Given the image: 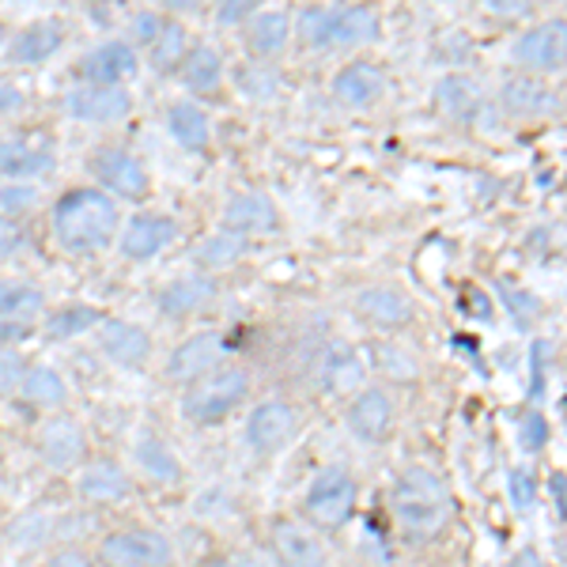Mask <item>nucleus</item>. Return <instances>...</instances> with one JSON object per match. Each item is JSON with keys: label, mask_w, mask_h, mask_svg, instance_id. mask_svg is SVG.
<instances>
[{"label": "nucleus", "mask_w": 567, "mask_h": 567, "mask_svg": "<svg viewBox=\"0 0 567 567\" xmlns=\"http://www.w3.org/2000/svg\"><path fill=\"white\" fill-rule=\"evenodd\" d=\"M390 511L393 523H398V529L409 542H435L451 526L454 503L439 473H432L427 465H409L398 477V484H393Z\"/></svg>", "instance_id": "obj_1"}, {"label": "nucleus", "mask_w": 567, "mask_h": 567, "mask_svg": "<svg viewBox=\"0 0 567 567\" xmlns=\"http://www.w3.org/2000/svg\"><path fill=\"white\" fill-rule=\"evenodd\" d=\"M117 231V205L99 189H72L53 208V235L69 254H95Z\"/></svg>", "instance_id": "obj_2"}, {"label": "nucleus", "mask_w": 567, "mask_h": 567, "mask_svg": "<svg viewBox=\"0 0 567 567\" xmlns=\"http://www.w3.org/2000/svg\"><path fill=\"white\" fill-rule=\"evenodd\" d=\"M355 499H360V488H355L352 473L341 470V465H329L303 492V515L322 534H337L341 526H349Z\"/></svg>", "instance_id": "obj_3"}, {"label": "nucleus", "mask_w": 567, "mask_h": 567, "mask_svg": "<svg viewBox=\"0 0 567 567\" xmlns=\"http://www.w3.org/2000/svg\"><path fill=\"white\" fill-rule=\"evenodd\" d=\"M246 393H250V374L243 368H216L189 382L186 398H182V413L197 424H216L227 413H235V405H243Z\"/></svg>", "instance_id": "obj_4"}, {"label": "nucleus", "mask_w": 567, "mask_h": 567, "mask_svg": "<svg viewBox=\"0 0 567 567\" xmlns=\"http://www.w3.org/2000/svg\"><path fill=\"white\" fill-rule=\"evenodd\" d=\"M99 564L103 567H171L175 564V545L159 529H117L99 545Z\"/></svg>", "instance_id": "obj_5"}, {"label": "nucleus", "mask_w": 567, "mask_h": 567, "mask_svg": "<svg viewBox=\"0 0 567 567\" xmlns=\"http://www.w3.org/2000/svg\"><path fill=\"white\" fill-rule=\"evenodd\" d=\"M87 171L99 178V186L114 189V194L141 200L148 197V171L136 163V155H130L125 148H99L91 152Z\"/></svg>", "instance_id": "obj_6"}, {"label": "nucleus", "mask_w": 567, "mask_h": 567, "mask_svg": "<svg viewBox=\"0 0 567 567\" xmlns=\"http://www.w3.org/2000/svg\"><path fill=\"white\" fill-rule=\"evenodd\" d=\"M227 355V341L216 329H200V333L186 337L167 360V379L171 382H194L200 374L216 371Z\"/></svg>", "instance_id": "obj_7"}, {"label": "nucleus", "mask_w": 567, "mask_h": 567, "mask_svg": "<svg viewBox=\"0 0 567 567\" xmlns=\"http://www.w3.org/2000/svg\"><path fill=\"white\" fill-rule=\"evenodd\" d=\"M564 50H567V27L564 20H553V23H542V27H534V31H526L523 39L511 45V58L534 72H560Z\"/></svg>", "instance_id": "obj_8"}, {"label": "nucleus", "mask_w": 567, "mask_h": 567, "mask_svg": "<svg viewBox=\"0 0 567 567\" xmlns=\"http://www.w3.org/2000/svg\"><path fill=\"white\" fill-rule=\"evenodd\" d=\"M291 435H296V409L280 398L261 401L246 420V443L258 454H277Z\"/></svg>", "instance_id": "obj_9"}, {"label": "nucleus", "mask_w": 567, "mask_h": 567, "mask_svg": "<svg viewBox=\"0 0 567 567\" xmlns=\"http://www.w3.org/2000/svg\"><path fill=\"white\" fill-rule=\"evenodd\" d=\"M272 556H277L280 567H326L329 560L318 529L291 523V518L272 526Z\"/></svg>", "instance_id": "obj_10"}, {"label": "nucleus", "mask_w": 567, "mask_h": 567, "mask_svg": "<svg viewBox=\"0 0 567 567\" xmlns=\"http://www.w3.org/2000/svg\"><path fill=\"white\" fill-rule=\"evenodd\" d=\"M65 110L80 122H95V125H110V122H122L125 114L133 110L130 91L122 87H103V84H87L76 87L65 95Z\"/></svg>", "instance_id": "obj_11"}, {"label": "nucleus", "mask_w": 567, "mask_h": 567, "mask_svg": "<svg viewBox=\"0 0 567 567\" xmlns=\"http://www.w3.org/2000/svg\"><path fill=\"white\" fill-rule=\"evenodd\" d=\"M39 454L50 470L65 473V470H76L87 454V439H84V427L76 424L72 416H53L50 424L42 427L39 435Z\"/></svg>", "instance_id": "obj_12"}, {"label": "nucleus", "mask_w": 567, "mask_h": 567, "mask_svg": "<svg viewBox=\"0 0 567 567\" xmlns=\"http://www.w3.org/2000/svg\"><path fill=\"white\" fill-rule=\"evenodd\" d=\"M99 349L114 363H122V368H141L152 355V337H148V329L133 326V322L106 318V322H99Z\"/></svg>", "instance_id": "obj_13"}, {"label": "nucleus", "mask_w": 567, "mask_h": 567, "mask_svg": "<svg viewBox=\"0 0 567 567\" xmlns=\"http://www.w3.org/2000/svg\"><path fill=\"white\" fill-rule=\"evenodd\" d=\"M80 76H84L87 84H103V87H117L122 80H133L136 76L133 45L106 42V45H99V50L84 53V61H80Z\"/></svg>", "instance_id": "obj_14"}, {"label": "nucleus", "mask_w": 567, "mask_h": 567, "mask_svg": "<svg viewBox=\"0 0 567 567\" xmlns=\"http://www.w3.org/2000/svg\"><path fill=\"white\" fill-rule=\"evenodd\" d=\"M349 427L360 443H382L393 432V401L382 390H360L349 405Z\"/></svg>", "instance_id": "obj_15"}, {"label": "nucleus", "mask_w": 567, "mask_h": 567, "mask_svg": "<svg viewBox=\"0 0 567 567\" xmlns=\"http://www.w3.org/2000/svg\"><path fill=\"white\" fill-rule=\"evenodd\" d=\"M413 310H416L413 299L398 288H371V291H360V299H355V315L379 329L409 326L413 322Z\"/></svg>", "instance_id": "obj_16"}, {"label": "nucleus", "mask_w": 567, "mask_h": 567, "mask_svg": "<svg viewBox=\"0 0 567 567\" xmlns=\"http://www.w3.org/2000/svg\"><path fill=\"white\" fill-rule=\"evenodd\" d=\"M175 235H178L175 219L148 216V213L133 216L130 231H125V239H122V254H125V258H133V261H148L159 250H167V246L175 243Z\"/></svg>", "instance_id": "obj_17"}, {"label": "nucleus", "mask_w": 567, "mask_h": 567, "mask_svg": "<svg viewBox=\"0 0 567 567\" xmlns=\"http://www.w3.org/2000/svg\"><path fill=\"white\" fill-rule=\"evenodd\" d=\"M318 374H322V386L329 393H352L355 386H363L368 379V363L363 355L344 341H333L322 352V363H318Z\"/></svg>", "instance_id": "obj_18"}, {"label": "nucleus", "mask_w": 567, "mask_h": 567, "mask_svg": "<svg viewBox=\"0 0 567 567\" xmlns=\"http://www.w3.org/2000/svg\"><path fill=\"white\" fill-rule=\"evenodd\" d=\"M61 42H65V27L53 20H39L16 34L12 45H8V61H16V65H39V61H50L61 50Z\"/></svg>", "instance_id": "obj_19"}, {"label": "nucleus", "mask_w": 567, "mask_h": 567, "mask_svg": "<svg viewBox=\"0 0 567 567\" xmlns=\"http://www.w3.org/2000/svg\"><path fill=\"white\" fill-rule=\"evenodd\" d=\"M224 224L235 235H265L277 227V208H272V200L265 194H239L227 205Z\"/></svg>", "instance_id": "obj_20"}, {"label": "nucleus", "mask_w": 567, "mask_h": 567, "mask_svg": "<svg viewBox=\"0 0 567 567\" xmlns=\"http://www.w3.org/2000/svg\"><path fill=\"white\" fill-rule=\"evenodd\" d=\"M80 496L87 503H117L130 496V477H125V470L117 462L99 458L84 465V473H80Z\"/></svg>", "instance_id": "obj_21"}, {"label": "nucleus", "mask_w": 567, "mask_h": 567, "mask_svg": "<svg viewBox=\"0 0 567 567\" xmlns=\"http://www.w3.org/2000/svg\"><path fill=\"white\" fill-rule=\"evenodd\" d=\"M499 103L507 114H515V117H537V114H553L556 95L545 84H537L534 76H515V80L503 84Z\"/></svg>", "instance_id": "obj_22"}, {"label": "nucleus", "mask_w": 567, "mask_h": 567, "mask_svg": "<svg viewBox=\"0 0 567 567\" xmlns=\"http://www.w3.org/2000/svg\"><path fill=\"white\" fill-rule=\"evenodd\" d=\"M53 171V152L31 141H0V175L8 178H39Z\"/></svg>", "instance_id": "obj_23"}, {"label": "nucleus", "mask_w": 567, "mask_h": 567, "mask_svg": "<svg viewBox=\"0 0 567 567\" xmlns=\"http://www.w3.org/2000/svg\"><path fill=\"white\" fill-rule=\"evenodd\" d=\"M213 299H216V284L208 277H178L159 291V310L178 318V315H194V310L213 303Z\"/></svg>", "instance_id": "obj_24"}, {"label": "nucleus", "mask_w": 567, "mask_h": 567, "mask_svg": "<svg viewBox=\"0 0 567 567\" xmlns=\"http://www.w3.org/2000/svg\"><path fill=\"white\" fill-rule=\"evenodd\" d=\"M333 91H337V99H341V103L363 110V106L379 103L382 91H386V80H382V72L374 65H349L341 76L333 80Z\"/></svg>", "instance_id": "obj_25"}, {"label": "nucleus", "mask_w": 567, "mask_h": 567, "mask_svg": "<svg viewBox=\"0 0 567 567\" xmlns=\"http://www.w3.org/2000/svg\"><path fill=\"white\" fill-rule=\"evenodd\" d=\"M379 39V16L371 8H341V12L329 16V45H363Z\"/></svg>", "instance_id": "obj_26"}, {"label": "nucleus", "mask_w": 567, "mask_h": 567, "mask_svg": "<svg viewBox=\"0 0 567 567\" xmlns=\"http://www.w3.org/2000/svg\"><path fill=\"white\" fill-rule=\"evenodd\" d=\"M167 130L171 136L189 152H205L208 136H213V125H208V114L194 103H175L167 114Z\"/></svg>", "instance_id": "obj_27"}, {"label": "nucleus", "mask_w": 567, "mask_h": 567, "mask_svg": "<svg viewBox=\"0 0 567 567\" xmlns=\"http://www.w3.org/2000/svg\"><path fill=\"white\" fill-rule=\"evenodd\" d=\"M45 299L39 288L20 280H0V322H23L31 326L34 315H42Z\"/></svg>", "instance_id": "obj_28"}, {"label": "nucleus", "mask_w": 567, "mask_h": 567, "mask_svg": "<svg viewBox=\"0 0 567 567\" xmlns=\"http://www.w3.org/2000/svg\"><path fill=\"white\" fill-rule=\"evenodd\" d=\"M288 12H258L250 20V31H246V42L258 58H277V53L288 45Z\"/></svg>", "instance_id": "obj_29"}, {"label": "nucleus", "mask_w": 567, "mask_h": 567, "mask_svg": "<svg viewBox=\"0 0 567 567\" xmlns=\"http://www.w3.org/2000/svg\"><path fill=\"white\" fill-rule=\"evenodd\" d=\"M133 458H136V465H141V470L148 473L152 481H159V484H175L182 477L175 451H171V446L163 443L159 435H144L141 443H136Z\"/></svg>", "instance_id": "obj_30"}, {"label": "nucleus", "mask_w": 567, "mask_h": 567, "mask_svg": "<svg viewBox=\"0 0 567 567\" xmlns=\"http://www.w3.org/2000/svg\"><path fill=\"white\" fill-rule=\"evenodd\" d=\"M182 80H186L189 91H200V95H208V91H216L219 80H224V61H219L216 50H208V45H197V50H189L186 61H182Z\"/></svg>", "instance_id": "obj_31"}, {"label": "nucleus", "mask_w": 567, "mask_h": 567, "mask_svg": "<svg viewBox=\"0 0 567 567\" xmlns=\"http://www.w3.org/2000/svg\"><path fill=\"white\" fill-rule=\"evenodd\" d=\"M20 390H23V398L39 409H58V405H65V398H69V386L61 382V374L50 371V368L23 371Z\"/></svg>", "instance_id": "obj_32"}, {"label": "nucleus", "mask_w": 567, "mask_h": 567, "mask_svg": "<svg viewBox=\"0 0 567 567\" xmlns=\"http://www.w3.org/2000/svg\"><path fill=\"white\" fill-rule=\"evenodd\" d=\"M189 53V34L182 23H159V34L152 39V65L159 72H171L186 61Z\"/></svg>", "instance_id": "obj_33"}, {"label": "nucleus", "mask_w": 567, "mask_h": 567, "mask_svg": "<svg viewBox=\"0 0 567 567\" xmlns=\"http://www.w3.org/2000/svg\"><path fill=\"white\" fill-rule=\"evenodd\" d=\"M99 322H103V310H95V307H61L58 315H50V322H45V337H50V341H65V337L87 333V329H95Z\"/></svg>", "instance_id": "obj_34"}, {"label": "nucleus", "mask_w": 567, "mask_h": 567, "mask_svg": "<svg viewBox=\"0 0 567 567\" xmlns=\"http://www.w3.org/2000/svg\"><path fill=\"white\" fill-rule=\"evenodd\" d=\"M243 235H235V231H219L213 235V239H205L200 243V250H197V258L205 269H227V265H235L239 261V254H243Z\"/></svg>", "instance_id": "obj_35"}, {"label": "nucleus", "mask_w": 567, "mask_h": 567, "mask_svg": "<svg viewBox=\"0 0 567 567\" xmlns=\"http://www.w3.org/2000/svg\"><path fill=\"white\" fill-rule=\"evenodd\" d=\"M439 99H443V106L451 110L454 117H462V122H473V114L481 110V95L473 91V84H465V80H443Z\"/></svg>", "instance_id": "obj_36"}, {"label": "nucleus", "mask_w": 567, "mask_h": 567, "mask_svg": "<svg viewBox=\"0 0 567 567\" xmlns=\"http://www.w3.org/2000/svg\"><path fill=\"white\" fill-rule=\"evenodd\" d=\"M329 8H303L299 12V42L310 45V50H326L329 42Z\"/></svg>", "instance_id": "obj_37"}, {"label": "nucleus", "mask_w": 567, "mask_h": 567, "mask_svg": "<svg viewBox=\"0 0 567 567\" xmlns=\"http://www.w3.org/2000/svg\"><path fill=\"white\" fill-rule=\"evenodd\" d=\"M518 443H523V451H529V454L542 451V446L548 443V420L529 409V413L523 416V435H518Z\"/></svg>", "instance_id": "obj_38"}, {"label": "nucleus", "mask_w": 567, "mask_h": 567, "mask_svg": "<svg viewBox=\"0 0 567 567\" xmlns=\"http://www.w3.org/2000/svg\"><path fill=\"white\" fill-rule=\"evenodd\" d=\"M23 371H27V363H23L20 352H16V349H0V393H12L16 386H20Z\"/></svg>", "instance_id": "obj_39"}, {"label": "nucleus", "mask_w": 567, "mask_h": 567, "mask_svg": "<svg viewBox=\"0 0 567 567\" xmlns=\"http://www.w3.org/2000/svg\"><path fill=\"white\" fill-rule=\"evenodd\" d=\"M261 4L265 0H219L216 20H219V27H235V23H243L250 12H258Z\"/></svg>", "instance_id": "obj_40"}, {"label": "nucleus", "mask_w": 567, "mask_h": 567, "mask_svg": "<svg viewBox=\"0 0 567 567\" xmlns=\"http://www.w3.org/2000/svg\"><path fill=\"white\" fill-rule=\"evenodd\" d=\"M511 499H515V507L523 511H534V477H529L526 470H515L511 473Z\"/></svg>", "instance_id": "obj_41"}, {"label": "nucleus", "mask_w": 567, "mask_h": 567, "mask_svg": "<svg viewBox=\"0 0 567 567\" xmlns=\"http://www.w3.org/2000/svg\"><path fill=\"white\" fill-rule=\"evenodd\" d=\"M31 205H34V189H27V186L0 189V208H4L8 216H12V213H27Z\"/></svg>", "instance_id": "obj_42"}, {"label": "nucleus", "mask_w": 567, "mask_h": 567, "mask_svg": "<svg viewBox=\"0 0 567 567\" xmlns=\"http://www.w3.org/2000/svg\"><path fill=\"white\" fill-rule=\"evenodd\" d=\"M27 250V235L16 224L0 219V258H16V254Z\"/></svg>", "instance_id": "obj_43"}, {"label": "nucleus", "mask_w": 567, "mask_h": 567, "mask_svg": "<svg viewBox=\"0 0 567 567\" xmlns=\"http://www.w3.org/2000/svg\"><path fill=\"white\" fill-rule=\"evenodd\" d=\"M42 567H91V560L80 548H61V553H53Z\"/></svg>", "instance_id": "obj_44"}, {"label": "nucleus", "mask_w": 567, "mask_h": 567, "mask_svg": "<svg viewBox=\"0 0 567 567\" xmlns=\"http://www.w3.org/2000/svg\"><path fill=\"white\" fill-rule=\"evenodd\" d=\"M20 106H23V91L0 80V114H12V110H20Z\"/></svg>", "instance_id": "obj_45"}, {"label": "nucleus", "mask_w": 567, "mask_h": 567, "mask_svg": "<svg viewBox=\"0 0 567 567\" xmlns=\"http://www.w3.org/2000/svg\"><path fill=\"white\" fill-rule=\"evenodd\" d=\"M133 31H136V39H141V42H152L155 39V34H159V16H141V20H136L133 23Z\"/></svg>", "instance_id": "obj_46"}, {"label": "nucleus", "mask_w": 567, "mask_h": 567, "mask_svg": "<svg viewBox=\"0 0 567 567\" xmlns=\"http://www.w3.org/2000/svg\"><path fill=\"white\" fill-rule=\"evenodd\" d=\"M167 8H175V12H200V8H213L216 0H163Z\"/></svg>", "instance_id": "obj_47"}, {"label": "nucleus", "mask_w": 567, "mask_h": 567, "mask_svg": "<svg viewBox=\"0 0 567 567\" xmlns=\"http://www.w3.org/2000/svg\"><path fill=\"white\" fill-rule=\"evenodd\" d=\"M216 567H265L258 556H246V553H239V556H227V560H219Z\"/></svg>", "instance_id": "obj_48"}, {"label": "nucleus", "mask_w": 567, "mask_h": 567, "mask_svg": "<svg viewBox=\"0 0 567 567\" xmlns=\"http://www.w3.org/2000/svg\"><path fill=\"white\" fill-rule=\"evenodd\" d=\"M511 567H545V564L537 560V553H529V548H526L523 556H515V564H511Z\"/></svg>", "instance_id": "obj_49"}, {"label": "nucleus", "mask_w": 567, "mask_h": 567, "mask_svg": "<svg viewBox=\"0 0 567 567\" xmlns=\"http://www.w3.org/2000/svg\"><path fill=\"white\" fill-rule=\"evenodd\" d=\"M8 42V31H4V27H0V45H4Z\"/></svg>", "instance_id": "obj_50"}]
</instances>
